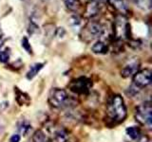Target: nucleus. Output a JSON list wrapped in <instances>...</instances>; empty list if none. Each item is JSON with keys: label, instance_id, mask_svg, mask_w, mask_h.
<instances>
[{"label": "nucleus", "instance_id": "f257e3e1", "mask_svg": "<svg viewBox=\"0 0 152 142\" xmlns=\"http://www.w3.org/2000/svg\"><path fill=\"white\" fill-rule=\"evenodd\" d=\"M107 117L112 122L120 123L126 117V107L124 99L119 95L113 96L109 101L107 108Z\"/></svg>", "mask_w": 152, "mask_h": 142}, {"label": "nucleus", "instance_id": "f03ea898", "mask_svg": "<svg viewBox=\"0 0 152 142\" xmlns=\"http://www.w3.org/2000/svg\"><path fill=\"white\" fill-rule=\"evenodd\" d=\"M135 118L142 125L151 129L152 126V107L150 101H145L135 109Z\"/></svg>", "mask_w": 152, "mask_h": 142}, {"label": "nucleus", "instance_id": "7ed1b4c3", "mask_svg": "<svg viewBox=\"0 0 152 142\" xmlns=\"http://www.w3.org/2000/svg\"><path fill=\"white\" fill-rule=\"evenodd\" d=\"M69 97L66 90L61 88H52L49 94L48 101L53 108H61L68 103Z\"/></svg>", "mask_w": 152, "mask_h": 142}, {"label": "nucleus", "instance_id": "20e7f679", "mask_svg": "<svg viewBox=\"0 0 152 142\" xmlns=\"http://www.w3.org/2000/svg\"><path fill=\"white\" fill-rule=\"evenodd\" d=\"M92 87V80L87 77H80L73 80L69 84L70 91L78 95L88 94Z\"/></svg>", "mask_w": 152, "mask_h": 142}, {"label": "nucleus", "instance_id": "39448f33", "mask_svg": "<svg viewBox=\"0 0 152 142\" xmlns=\"http://www.w3.org/2000/svg\"><path fill=\"white\" fill-rule=\"evenodd\" d=\"M46 134L50 142H69V134L65 128L52 124L47 127Z\"/></svg>", "mask_w": 152, "mask_h": 142}, {"label": "nucleus", "instance_id": "423d86ee", "mask_svg": "<svg viewBox=\"0 0 152 142\" xmlns=\"http://www.w3.org/2000/svg\"><path fill=\"white\" fill-rule=\"evenodd\" d=\"M151 83V70L142 69L137 72L133 76V84L138 88H144Z\"/></svg>", "mask_w": 152, "mask_h": 142}, {"label": "nucleus", "instance_id": "0eeeda50", "mask_svg": "<svg viewBox=\"0 0 152 142\" xmlns=\"http://www.w3.org/2000/svg\"><path fill=\"white\" fill-rule=\"evenodd\" d=\"M86 31L89 36V39H95L104 35V28L101 23L98 22H89L86 27Z\"/></svg>", "mask_w": 152, "mask_h": 142}, {"label": "nucleus", "instance_id": "6e6552de", "mask_svg": "<svg viewBox=\"0 0 152 142\" xmlns=\"http://www.w3.org/2000/svg\"><path fill=\"white\" fill-rule=\"evenodd\" d=\"M140 63L138 59H132L125 64L121 70V76L123 78H129L134 75L139 69Z\"/></svg>", "mask_w": 152, "mask_h": 142}, {"label": "nucleus", "instance_id": "1a4fd4ad", "mask_svg": "<svg viewBox=\"0 0 152 142\" xmlns=\"http://www.w3.org/2000/svg\"><path fill=\"white\" fill-rule=\"evenodd\" d=\"M109 50L108 45L102 40H98L91 46V51L95 54H107Z\"/></svg>", "mask_w": 152, "mask_h": 142}, {"label": "nucleus", "instance_id": "9d476101", "mask_svg": "<svg viewBox=\"0 0 152 142\" xmlns=\"http://www.w3.org/2000/svg\"><path fill=\"white\" fill-rule=\"evenodd\" d=\"M14 93H15V99H16V101L19 105H28V103L31 102V98L30 96L25 93L21 91L20 89H18L17 87L14 88Z\"/></svg>", "mask_w": 152, "mask_h": 142}, {"label": "nucleus", "instance_id": "9b49d317", "mask_svg": "<svg viewBox=\"0 0 152 142\" xmlns=\"http://www.w3.org/2000/svg\"><path fill=\"white\" fill-rule=\"evenodd\" d=\"M44 65H45L44 63H35V64H33L30 67V69H28V72H27V75H26L27 79L28 80H32L42 70V68L44 67Z\"/></svg>", "mask_w": 152, "mask_h": 142}, {"label": "nucleus", "instance_id": "f8f14e48", "mask_svg": "<svg viewBox=\"0 0 152 142\" xmlns=\"http://www.w3.org/2000/svg\"><path fill=\"white\" fill-rule=\"evenodd\" d=\"M32 142H50L49 136L43 130H37L32 136Z\"/></svg>", "mask_w": 152, "mask_h": 142}, {"label": "nucleus", "instance_id": "ddd939ff", "mask_svg": "<svg viewBox=\"0 0 152 142\" xmlns=\"http://www.w3.org/2000/svg\"><path fill=\"white\" fill-rule=\"evenodd\" d=\"M126 135L133 140L139 139L141 136V131L139 128L136 126H131V127L126 128Z\"/></svg>", "mask_w": 152, "mask_h": 142}, {"label": "nucleus", "instance_id": "4468645a", "mask_svg": "<svg viewBox=\"0 0 152 142\" xmlns=\"http://www.w3.org/2000/svg\"><path fill=\"white\" fill-rule=\"evenodd\" d=\"M31 125L28 121L24 120V121H21L20 123H19L18 131H19V133H20V135L25 136L31 132Z\"/></svg>", "mask_w": 152, "mask_h": 142}, {"label": "nucleus", "instance_id": "2eb2a0df", "mask_svg": "<svg viewBox=\"0 0 152 142\" xmlns=\"http://www.w3.org/2000/svg\"><path fill=\"white\" fill-rule=\"evenodd\" d=\"M65 6L70 11H76L80 7V0H63Z\"/></svg>", "mask_w": 152, "mask_h": 142}, {"label": "nucleus", "instance_id": "dca6fc26", "mask_svg": "<svg viewBox=\"0 0 152 142\" xmlns=\"http://www.w3.org/2000/svg\"><path fill=\"white\" fill-rule=\"evenodd\" d=\"M11 58V49H6L4 50H0V62L3 64H6Z\"/></svg>", "mask_w": 152, "mask_h": 142}, {"label": "nucleus", "instance_id": "f3484780", "mask_svg": "<svg viewBox=\"0 0 152 142\" xmlns=\"http://www.w3.org/2000/svg\"><path fill=\"white\" fill-rule=\"evenodd\" d=\"M113 7H115L119 11H125L126 9V3L125 0H109Z\"/></svg>", "mask_w": 152, "mask_h": 142}, {"label": "nucleus", "instance_id": "a211bd4d", "mask_svg": "<svg viewBox=\"0 0 152 142\" xmlns=\"http://www.w3.org/2000/svg\"><path fill=\"white\" fill-rule=\"evenodd\" d=\"M69 25L73 28H79L81 25V19L77 15H71L69 18Z\"/></svg>", "mask_w": 152, "mask_h": 142}, {"label": "nucleus", "instance_id": "6ab92c4d", "mask_svg": "<svg viewBox=\"0 0 152 142\" xmlns=\"http://www.w3.org/2000/svg\"><path fill=\"white\" fill-rule=\"evenodd\" d=\"M21 46L24 49H25L28 54H32V49H31V46L28 42V39L27 37H23L22 40H21Z\"/></svg>", "mask_w": 152, "mask_h": 142}, {"label": "nucleus", "instance_id": "aec40b11", "mask_svg": "<svg viewBox=\"0 0 152 142\" xmlns=\"http://www.w3.org/2000/svg\"><path fill=\"white\" fill-rule=\"evenodd\" d=\"M136 5L142 9H149L151 7V0H136Z\"/></svg>", "mask_w": 152, "mask_h": 142}, {"label": "nucleus", "instance_id": "412c9836", "mask_svg": "<svg viewBox=\"0 0 152 142\" xmlns=\"http://www.w3.org/2000/svg\"><path fill=\"white\" fill-rule=\"evenodd\" d=\"M55 35L58 38H63L66 35V30L64 28H58L55 30Z\"/></svg>", "mask_w": 152, "mask_h": 142}, {"label": "nucleus", "instance_id": "4be33fe9", "mask_svg": "<svg viewBox=\"0 0 152 142\" xmlns=\"http://www.w3.org/2000/svg\"><path fill=\"white\" fill-rule=\"evenodd\" d=\"M20 139H21L20 135L14 134V135H12L11 136V138H10V141L9 142H20Z\"/></svg>", "mask_w": 152, "mask_h": 142}, {"label": "nucleus", "instance_id": "5701e85b", "mask_svg": "<svg viewBox=\"0 0 152 142\" xmlns=\"http://www.w3.org/2000/svg\"><path fill=\"white\" fill-rule=\"evenodd\" d=\"M90 1H92V2H95V3H99V2L104 1V0H90Z\"/></svg>", "mask_w": 152, "mask_h": 142}, {"label": "nucleus", "instance_id": "b1692460", "mask_svg": "<svg viewBox=\"0 0 152 142\" xmlns=\"http://www.w3.org/2000/svg\"><path fill=\"white\" fill-rule=\"evenodd\" d=\"M2 35H3V33H2V30H1V26H0V40H1Z\"/></svg>", "mask_w": 152, "mask_h": 142}]
</instances>
